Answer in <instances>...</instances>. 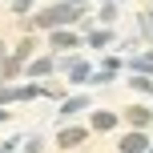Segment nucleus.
<instances>
[{"label": "nucleus", "instance_id": "nucleus-1", "mask_svg": "<svg viewBox=\"0 0 153 153\" xmlns=\"http://www.w3.org/2000/svg\"><path fill=\"white\" fill-rule=\"evenodd\" d=\"M121 149L125 153H141V149H145V137H141V133H129V137L121 141Z\"/></svg>", "mask_w": 153, "mask_h": 153}, {"label": "nucleus", "instance_id": "nucleus-2", "mask_svg": "<svg viewBox=\"0 0 153 153\" xmlns=\"http://www.w3.org/2000/svg\"><path fill=\"white\" fill-rule=\"evenodd\" d=\"M81 141H85V133H81V129H69V133H61V145H65V149L81 145Z\"/></svg>", "mask_w": 153, "mask_h": 153}, {"label": "nucleus", "instance_id": "nucleus-3", "mask_svg": "<svg viewBox=\"0 0 153 153\" xmlns=\"http://www.w3.org/2000/svg\"><path fill=\"white\" fill-rule=\"evenodd\" d=\"M53 45H61V48H69V45H76V40L69 36V32H56V36H53Z\"/></svg>", "mask_w": 153, "mask_h": 153}, {"label": "nucleus", "instance_id": "nucleus-4", "mask_svg": "<svg viewBox=\"0 0 153 153\" xmlns=\"http://www.w3.org/2000/svg\"><path fill=\"white\" fill-rule=\"evenodd\" d=\"M76 109H85V101H81V97H76V101H69V105H65V109H61V113H65V117H73V113H76Z\"/></svg>", "mask_w": 153, "mask_h": 153}]
</instances>
